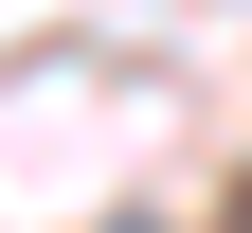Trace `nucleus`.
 Returning a JSON list of instances; mask_svg holds the SVG:
<instances>
[{
    "label": "nucleus",
    "mask_w": 252,
    "mask_h": 233,
    "mask_svg": "<svg viewBox=\"0 0 252 233\" xmlns=\"http://www.w3.org/2000/svg\"><path fill=\"white\" fill-rule=\"evenodd\" d=\"M234 233H252V180H234Z\"/></svg>",
    "instance_id": "1"
}]
</instances>
